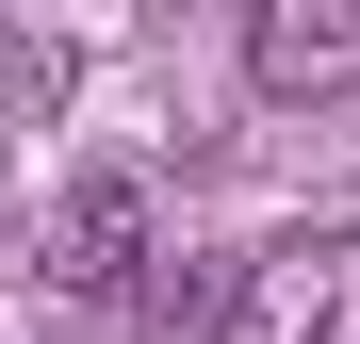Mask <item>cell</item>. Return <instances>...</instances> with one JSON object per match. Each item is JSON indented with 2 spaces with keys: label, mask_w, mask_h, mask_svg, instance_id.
Here are the masks:
<instances>
[{
  "label": "cell",
  "mask_w": 360,
  "mask_h": 344,
  "mask_svg": "<svg viewBox=\"0 0 360 344\" xmlns=\"http://www.w3.org/2000/svg\"><path fill=\"white\" fill-rule=\"evenodd\" d=\"M246 82L262 98H360V0H262L246 17Z\"/></svg>",
  "instance_id": "3"
},
{
  "label": "cell",
  "mask_w": 360,
  "mask_h": 344,
  "mask_svg": "<svg viewBox=\"0 0 360 344\" xmlns=\"http://www.w3.org/2000/svg\"><path fill=\"white\" fill-rule=\"evenodd\" d=\"M229 344H360V229H278L229 262Z\"/></svg>",
  "instance_id": "2"
},
{
  "label": "cell",
  "mask_w": 360,
  "mask_h": 344,
  "mask_svg": "<svg viewBox=\"0 0 360 344\" xmlns=\"http://www.w3.org/2000/svg\"><path fill=\"white\" fill-rule=\"evenodd\" d=\"M148 262H164V181L148 164H98V181H66L49 197V229H33V279L49 295H148Z\"/></svg>",
  "instance_id": "1"
}]
</instances>
